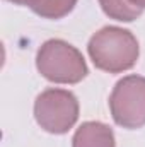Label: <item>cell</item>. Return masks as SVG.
Wrapping results in <instances>:
<instances>
[{
	"label": "cell",
	"mask_w": 145,
	"mask_h": 147,
	"mask_svg": "<svg viewBox=\"0 0 145 147\" xmlns=\"http://www.w3.org/2000/svg\"><path fill=\"white\" fill-rule=\"evenodd\" d=\"M36 69L55 84H79L89 74L84 55L65 39H48L36 53Z\"/></svg>",
	"instance_id": "2"
},
{
	"label": "cell",
	"mask_w": 145,
	"mask_h": 147,
	"mask_svg": "<svg viewBox=\"0 0 145 147\" xmlns=\"http://www.w3.org/2000/svg\"><path fill=\"white\" fill-rule=\"evenodd\" d=\"M99 5L109 19L119 22H133L144 14L142 9L132 5L128 0H99Z\"/></svg>",
	"instance_id": "7"
},
{
	"label": "cell",
	"mask_w": 145,
	"mask_h": 147,
	"mask_svg": "<svg viewBox=\"0 0 145 147\" xmlns=\"http://www.w3.org/2000/svg\"><path fill=\"white\" fill-rule=\"evenodd\" d=\"M72 147H116L114 132L103 121H84L73 134Z\"/></svg>",
	"instance_id": "5"
},
{
	"label": "cell",
	"mask_w": 145,
	"mask_h": 147,
	"mask_svg": "<svg viewBox=\"0 0 145 147\" xmlns=\"http://www.w3.org/2000/svg\"><path fill=\"white\" fill-rule=\"evenodd\" d=\"M7 2H12L15 5H26L36 16L50 21L63 19L77 5V0H7Z\"/></svg>",
	"instance_id": "6"
},
{
	"label": "cell",
	"mask_w": 145,
	"mask_h": 147,
	"mask_svg": "<svg viewBox=\"0 0 145 147\" xmlns=\"http://www.w3.org/2000/svg\"><path fill=\"white\" fill-rule=\"evenodd\" d=\"M132 5H135V7H138V9H142L145 10V0H128Z\"/></svg>",
	"instance_id": "8"
},
{
	"label": "cell",
	"mask_w": 145,
	"mask_h": 147,
	"mask_svg": "<svg viewBox=\"0 0 145 147\" xmlns=\"http://www.w3.org/2000/svg\"><path fill=\"white\" fill-rule=\"evenodd\" d=\"M109 111L118 127L142 128L145 125V77L132 74L119 79L109 96Z\"/></svg>",
	"instance_id": "4"
},
{
	"label": "cell",
	"mask_w": 145,
	"mask_h": 147,
	"mask_svg": "<svg viewBox=\"0 0 145 147\" xmlns=\"http://www.w3.org/2000/svg\"><path fill=\"white\" fill-rule=\"evenodd\" d=\"M87 53L96 69L108 74H121L135 67L140 45L135 34L118 26H104L87 43Z\"/></svg>",
	"instance_id": "1"
},
{
	"label": "cell",
	"mask_w": 145,
	"mask_h": 147,
	"mask_svg": "<svg viewBox=\"0 0 145 147\" xmlns=\"http://www.w3.org/2000/svg\"><path fill=\"white\" fill-rule=\"evenodd\" d=\"M79 99L68 89L50 87L38 94L34 101V120L48 134L63 135L79 120Z\"/></svg>",
	"instance_id": "3"
}]
</instances>
